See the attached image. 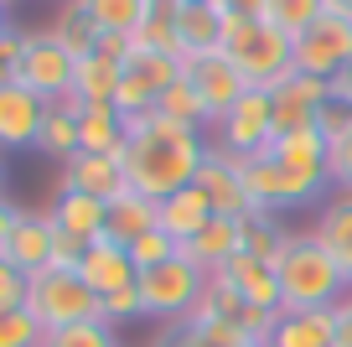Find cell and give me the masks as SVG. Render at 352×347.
<instances>
[{"mask_svg": "<svg viewBox=\"0 0 352 347\" xmlns=\"http://www.w3.org/2000/svg\"><path fill=\"white\" fill-rule=\"evenodd\" d=\"M120 120H124V182L140 197L161 202V197H171V192L197 182V166L208 156L197 125L166 120L161 109L120 114Z\"/></svg>", "mask_w": 352, "mask_h": 347, "instance_id": "1", "label": "cell"}, {"mask_svg": "<svg viewBox=\"0 0 352 347\" xmlns=\"http://www.w3.org/2000/svg\"><path fill=\"white\" fill-rule=\"evenodd\" d=\"M275 275H280V311H321L352 291L316 233H290L275 260Z\"/></svg>", "mask_w": 352, "mask_h": 347, "instance_id": "2", "label": "cell"}, {"mask_svg": "<svg viewBox=\"0 0 352 347\" xmlns=\"http://www.w3.org/2000/svg\"><path fill=\"white\" fill-rule=\"evenodd\" d=\"M218 47L243 67L249 88H280L296 73V42H290L285 32H275L270 21H259V16L228 11L223 16V42Z\"/></svg>", "mask_w": 352, "mask_h": 347, "instance_id": "3", "label": "cell"}, {"mask_svg": "<svg viewBox=\"0 0 352 347\" xmlns=\"http://www.w3.org/2000/svg\"><path fill=\"white\" fill-rule=\"evenodd\" d=\"M239 161H243V187H249V202L264 207V213L321 202V192H327V171H300V166H290V161H275L270 151L239 156Z\"/></svg>", "mask_w": 352, "mask_h": 347, "instance_id": "4", "label": "cell"}, {"mask_svg": "<svg viewBox=\"0 0 352 347\" xmlns=\"http://www.w3.org/2000/svg\"><path fill=\"white\" fill-rule=\"evenodd\" d=\"M26 311L57 332V326H73V322H104V301L83 285L78 270H42L32 275L26 285Z\"/></svg>", "mask_w": 352, "mask_h": 347, "instance_id": "5", "label": "cell"}, {"mask_svg": "<svg viewBox=\"0 0 352 347\" xmlns=\"http://www.w3.org/2000/svg\"><path fill=\"white\" fill-rule=\"evenodd\" d=\"M135 285H140V306H145L151 322H187L192 306L208 291V275H202L187 254H171V260L155 264V270H140Z\"/></svg>", "mask_w": 352, "mask_h": 347, "instance_id": "6", "label": "cell"}, {"mask_svg": "<svg viewBox=\"0 0 352 347\" xmlns=\"http://www.w3.org/2000/svg\"><path fill=\"white\" fill-rule=\"evenodd\" d=\"M182 78L197 88L202 109H208V125H218L223 114H228V109L243 98V88H249L243 67L233 63L223 47H202V52H187V57H182Z\"/></svg>", "mask_w": 352, "mask_h": 347, "instance_id": "7", "label": "cell"}, {"mask_svg": "<svg viewBox=\"0 0 352 347\" xmlns=\"http://www.w3.org/2000/svg\"><path fill=\"white\" fill-rule=\"evenodd\" d=\"M182 78V63L166 52H145V47L130 42V57H124L120 73V94H114V109L120 114H145V109L161 104V94Z\"/></svg>", "mask_w": 352, "mask_h": 347, "instance_id": "8", "label": "cell"}, {"mask_svg": "<svg viewBox=\"0 0 352 347\" xmlns=\"http://www.w3.org/2000/svg\"><path fill=\"white\" fill-rule=\"evenodd\" d=\"M73 67H78V57L63 42H52L47 32H26V52H21V67H16V83H26L47 104H63L73 94Z\"/></svg>", "mask_w": 352, "mask_h": 347, "instance_id": "9", "label": "cell"}, {"mask_svg": "<svg viewBox=\"0 0 352 347\" xmlns=\"http://www.w3.org/2000/svg\"><path fill=\"white\" fill-rule=\"evenodd\" d=\"M275 140V98L270 88H243V98L218 120V145L228 156H259Z\"/></svg>", "mask_w": 352, "mask_h": 347, "instance_id": "10", "label": "cell"}, {"mask_svg": "<svg viewBox=\"0 0 352 347\" xmlns=\"http://www.w3.org/2000/svg\"><path fill=\"white\" fill-rule=\"evenodd\" d=\"M352 63V16L321 11V21L306 36H296V73L331 78Z\"/></svg>", "mask_w": 352, "mask_h": 347, "instance_id": "11", "label": "cell"}, {"mask_svg": "<svg viewBox=\"0 0 352 347\" xmlns=\"http://www.w3.org/2000/svg\"><path fill=\"white\" fill-rule=\"evenodd\" d=\"M197 187L208 192V202H212V213H218V218L254 213L249 187H243V161H239V156H228L223 145H208V156H202V166H197Z\"/></svg>", "mask_w": 352, "mask_h": 347, "instance_id": "12", "label": "cell"}, {"mask_svg": "<svg viewBox=\"0 0 352 347\" xmlns=\"http://www.w3.org/2000/svg\"><path fill=\"white\" fill-rule=\"evenodd\" d=\"M47 109L52 104L36 98L26 83H0V151H36Z\"/></svg>", "mask_w": 352, "mask_h": 347, "instance_id": "13", "label": "cell"}, {"mask_svg": "<svg viewBox=\"0 0 352 347\" xmlns=\"http://www.w3.org/2000/svg\"><path fill=\"white\" fill-rule=\"evenodd\" d=\"M270 98H275V135L316 130V114H321V104H327V78L290 73L280 88H270Z\"/></svg>", "mask_w": 352, "mask_h": 347, "instance_id": "14", "label": "cell"}, {"mask_svg": "<svg viewBox=\"0 0 352 347\" xmlns=\"http://www.w3.org/2000/svg\"><path fill=\"white\" fill-rule=\"evenodd\" d=\"M78 275H83V285L94 295H114V291H130L135 280H140V270L130 264V249H124L120 239H109V233H99V239L83 249V264H78Z\"/></svg>", "mask_w": 352, "mask_h": 347, "instance_id": "15", "label": "cell"}, {"mask_svg": "<svg viewBox=\"0 0 352 347\" xmlns=\"http://www.w3.org/2000/svg\"><path fill=\"white\" fill-rule=\"evenodd\" d=\"M52 239H57L52 213H21V218H16V228H11V244H6L0 260H11L16 270L32 280V275L52 270Z\"/></svg>", "mask_w": 352, "mask_h": 347, "instance_id": "16", "label": "cell"}, {"mask_svg": "<svg viewBox=\"0 0 352 347\" xmlns=\"http://www.w3.org/2000/svg\"><path fill=\"white\" fill-rule=\"evenodd\" d=\"M212 202H208V192H202L197 182L192 187H182V192H171V197H161V202H155V228H161L166 239H176V249H182V244H192L202 233V228L212 223Z\"/></svg>", "mask_w": 352, "mask_h": 347, "instance_id": "17", "label": "cell"}, {"mask_svg": "<svg viewBox=\"0 0 352 347\" xmlns=\"http://www.w3.org/2000/svg\"><path fill=\"white\" fill-rule=\"evenodd\" d=\"M124 187L130 182H124V161L120 156L78 151L73 161H63V192H88V197H99V202H114Z\"/></svg>", "mask_w": 352, "mask_h": 347, "instance_id": "18", "label": "cell"}, {"mask_svg": "<svg viewBox=\"0 0 352 347\" xmlns=\"http://www.w3.org/2000/svg\"><path fill=\"white\" fill-rule=\"evenodd\" d=\"M218 275L243 295V306L280 311V275H275V264H270V260H259V254H233Z\"/></svg>", "mask_w": 352, "mask_h": 347, "instance_id": "19", "label": "cell"}, {"mask_svg": "<svg viewBox=\"0 0 352 347\" xmlns=\"http://www.w3.org/2000/svg\"><path fill=\"white\" fill-rule=\"evenodd\" d=\"M316 239L327 244V254L337 260L342 280L352 285V187H337V192L321 202V218H316Z\"/></svg>", "mask_w": 352, "mask_h": 347, "instance_id": "20", "label": "cell"}, {"mask_svg": "<svg viewBox=\"0 0 352 347\" xmlns=\"http://www.w3.org/2000/svg\"><path fill=\"white\" fill-rule=\"evenodd\" d=\"M176 254H187L192 264H197L202 275H218L223 264L233 260V254H243V228H239V218H212L208 228H202L192 244H182Z\"/></svg>", "mask_w": 352, "mask_h": 347, "instance_id": "21", "label": "cell"}, {"mask_svg": "<svg viewBox=\"0 0 352 347\" xmlns=\"http://www.w3.org/2000/svg\"><path fill=\"white\" fill-rule=\"evenodd\" d=\"M264 347H337V311H280L275 332Z\"/></svg>", "mask_w": 352, "mask_h": 347, "instance_id": "22", "label": "cell"}, {"mask_svg": "<svg viewBox=\"0 0 352 347\" xmlns=\"http://www.w3.org/2000/svg\"><path fill=\"white\" fill-rule=\"evenodd\" d=\"M233 6L228 0H176V36L187 52H202V47L223 42V16Z\"/></svg>", "mask_w": 352, "mask_h": 347, "instance_id": "23", "label": "cell"}, {"mask_svg": "<svg viewBox=\"0 0 352 347\" xmlns=\"http://www.w3.org/2000/svg\"><path fill=\"white\" fill-rule=\"evenodd\" d=\"M78 151L88 156H120L124 161V120L114 104H83L78 109Z\"/></svg>", "mask_w": 352, "mask_h": 347, "instance_id": "24", "label": "cell"}, {"mask_svg": "<svg viewBox=\"0 0 352 347\" xmlns=\"http://www.w3.org/2000/svg\"><path fill=\"white\" fill-rule=\"evenodd\" d=\"M52 223L63 233H73V239L94 244L99 233H109V202H99V197H88V192H57Z\"/></svg>", "mask_w": 352, "mask_h": 347, "instance_id": "25", "label": "cell"}, {"mask_svg": "<svg viewBox=\"0 0 352 347\" xmlns=\"http://www.w3.org/2000/svg\"><path fill=\"white\" fill-rule=\"evenodd\" d=\"M120 73H124V63H114V57H104V52L78 57L73 98H78V104H114V94H120Z\"/></svg>", "mask_w": 352, "mask_h": 347, "instance_id": "26", "label": "cell"}, {"mask_svg": "<svg viewBox=\"0 0 352 347\" xmlns=\"http://www.w3.org/2000/svg\"><path fill=\"white\" fill-rule=\"evenodd\" d=\"M155 228V202L151 197H140L135 187H124L120 197L109 202V239H120L124 249H130L140 233H151Z\"/></svg>", "mask_w": 352, "mask_h": 347, "instance_id": "27", "label": "cell"}, {"mask_svg": "<svg viewBox=\"0 0 352 347\" xmlns=\"http://www.w3.org/2000/svg\"><path fill=\"white\" fill-rule=\"evenodd\" d=\"M135 47H145V52H166V57H187V47H182V36H176V0H155L151 16L140 21V32L130 36Z\"/></svg>", "mask_w": 352, "mask_h": 347, "instance_id": "28", "label": "cell"}, {"mask_svg": "<svg viewBox=\"0 0 352 347\" xmlns=\"http://www.w3.org/2000/svg\"><path fill=\"white\" fill-rule=\"evenodd\" d=\"M47 36H52V42H63L73 57L99 52V26H94V16L83 11V0H67L63 11H57V21L47 26Z\"/></svg>", "mask_w": 352, "mask_h": 347, "instance_id": "29", "label": "cell"}, {"mask_svg": "<svg viewBox=\"0 0 352 347\" xmlns=\"http://www.w3.org/2000/svg\"><path fill=\"white\" fill-rule=\"evenodd\" d=\"M239 228H243V254H259V260H270V264L280 260V249H285V239H290L285 228H280V218H275V213H264V207L243 213Z\"/></svg>", "mask_w": 352, "mask_h": 347, "instance_id": "30", "label": "cell"}, {"mask_svg": "<svg viewBox=\"0 0 352 347\" xmlns=\"http://www.w3.org/2000/svg\"><path fill=\"white\" fill-rule=\"evenodd\" d=\"M321 11H327V0H264L259 21H270L275 32H285L290 42H296V36H306L311 26L321 21Z\"/></svg>", "mask_w": 352, "mask_h": 347, "instance_id": "31", "label": "cell"}, {"mask_svg": "<svg viewBox=\"0 0 352 347\" xmlns=\"http://www.w3.org/2000/svg\"><path fill=\"white\" fill-rule=\"evenodd\" d=\"M83 11L94 16L99 32L135 36V32H140V21L151 16V0H83Z\"/></svg>", "mask_w": 352, "mask_h": 347, "instance_id": "32", "label": "cell"}, {"mask_svg": "<svg viewBox=\"0 0 352 347\" xmlns=\"http://www.w3.org/2000/svg\"><path fill=\"white\" fill-rule=\"evenodd\" d=\"M36 151L52 156V161H73L78 156V114L63 104L47 109V120H42V135H36Z\"/></svg>", "mask_w": 352, "mask_h": 347, "instance_id": "33", "label": "cell"}, {"mask_svg": "<svg viewBox=\"0 0 352 347\" xmlns=\"http://www.w3.org/2000/svg\"><path fill=\"white\" fill-rule=\"evenodd\" d=\"M42 347H120V337H114L109 322H73V326L47 332Z\"/></svg>", "mask_w": 352, "mask_h": 347, "instance_id": "34", "label": "cell"}, {"mask_svg": "<svg viewBox=\"0 0 352 347\" xmlns=\"http://www.w3.org/2000/svg\"><path fill=\"white\" fill-rule=\"evenodd\" d=\"M155 109H161L166 120H182V125H197V130H202V125H208V109H202V98H197V88H192V83H187V78H176V83H171V88H166V94H161V104H155Z\"/></svg>", "mask_w": 352, "mask_h": 347, "instance_id": "35", "label": "cell"}, {"mask_svg": "<svg viewBox=\"0 0 352 347\" xmlns=\"http://www.w3.org/2000/svg\"><path fill=\"white\" fill-rule=\"evenodd\" d=\"M47 326L36 322L26 306H16V311H0V347H42Z\"/></svg>", "mask_w": 352, "mask_h": 347, "instance_id": "36", "label": "cell"}, {"mask_svg": "<svg viewBox=\"0 0 352 347\" xmlns=\"http://www.w3.org/2000/svg\"><path fill=\"white\" fill-rule=\"evenodd\" d=\"M176 254V239H166L161 228H151V233H140V239L130 244V264L135 270H155V264H166Z\"/></svg>", "mask_w": 352, "mask_h": 347, "instance_id": "37", "label": "cell"}, {"mask_svg": "<svg viewBox=\"0 0 352 347\" xmlns=\"http://www.w3.org/2000/svg\"><path fill=\"white\" fill-rule=\"evenodd\" d=\"M135 316H145V306H140V285H130V291H114V295H104V322H109V326H120V322H135Z\"/></svg>", "mask_w": 352, "mask_h": 347, "instance_id": "38", "label": "cell"}, {"mask_svg": "<svg viewBox=\"0 0 352 347\" xmlns=\"http://www.w3.org/2000/svg\"><path fill=\"white\" fill-rule=\"evenodd\" d=\"M26 275L16 270L11 260H0V311H16V306H26Z\"/></svg>", "mask_w": 352, "mask_h": 347, "instance_id": "39", "label": "cell"}, {"mask_svg": "<svg viewBox=\"0 0 352 347\" xmlns=\"http://www.w3.org/2000/svg\"><path fill=\"white\" fill-rule=\"evenodd\" d=\"M327 182L352 187V130L342 135L337 145H327Z\"/></svg>", "mask_w": 352, "mask_h": 347, "instance_id": "40", "label": "cell"}, {"mask_svg": "<svg viewBox=\"0 0 352 347\" xmlns=\"http://www.w3.org/2000/svg\"><path fill=\"white\" fill-rule=\"evenodd\" d=\"M21 52H26V32H0V83H16Z\"/></svg>", "mask_w": 352, "mask_h": 347, "instance_id": "41", "label": "cell"}, {"mask_svg": "<svg viewBox=\"0 0 352 347\" xmlns=\"http://www.w3.org/2000/svg\"><path fill=\"white\" fill-rule=\"evenodd\" d=\"M316 130L327 135V145H337L342 135L352 130V109H342V104H321V114H316Z\"/></svg>", "mask_w": 352, "mask_h": 347, "instance_id": "42", "label": "cell"}, {"mask_svg": "<svg viewBox=\"0 0 352 347\" xmlns=\"http://www.w3.org/2000/svg\"><path fill=\"white\" fill-rule=\"evenodd\" d=\"M83 249H88L83 239H73V233L57 228V239H52V270H78V264H83Z\"/></svg>", "mask_w": 352, "mask_h": 347, "instance_id": "43", "label": "cell"}, {"mask_svg": "<svg viewBox=\"0 0 352 347\" xmlns=\"http://www.w3.org/2000/svg\"><path fill=\"white\" fill-rule=\"evenodd\" d=\"M327 104L352 109V67H342V73H331V78H327Z\"/></svg>", "mask_w": 352, "mask_h": 347, "instance_id": "44", "label": "cell"}, {"mask_svg": "<svg viewBox=\"0 0 352 347\" xmlns=\"http://www.w3.org/2000/svg\"><path fill=\"white\" fill-rule=\"evenodd\" d=\"M331 311H337V347H352V291L342 295Z\"/></svg>", "mask_w": 352, "mask_h": 347, "instance_id": "45", "label": "cell"}, {"mask_svg": "<svg viewBox=\"0 0 352 347\" xmlns=\"http://www.w3.org/2000/svg\"><path fill=\"white\" fill-rule=\"evenodd\" d=\"M16 218H21V207H11L6 197H0V254H6V244H11V228H16Z\"/></svg>", "mask_w": 352, "mask_h": 347, "instance_id": "46", "label": "cell"}, {"mask_svg": "<svg viewBox=\"0 0 352 347\" xmlns=\"http://www.w3.org/2000/svg\"><path fill=\"white\" fill-rule=\"evenodd\" d=\"M233 11H243V16H264V0H228Z\"/></svg>", "mask_w": 352, "mask_h": 347, "instance_id": "47", "label": "cell"}, {"mask_svg": "<svg viewBox=\"0 0 352 347\" xmlns=\"http://www.w3.org/2000/svg\"><path fill=\"white\" fill-rule=\"evenodd\" d=\"M327 11H337V16H352V0H327Z\"/></svg>", "mask_w": 352, "mask_h": 347, "instance_id": "48", "label": "cell"}, {"mask_svg": "<svg viewBox=\"0 0 352 347\" xmlns=\"http://www.w3.org/2000/svg\"><path fill=\"white\" fill-rule=\"evenodd\" d=\"M0 197H6V151H0Z\"/></svg>", "mask_w": 352, "mask_h": 347, "instance_id": "49", "label": "cell"}, {"mask_svg": "<svg viewBox=\"0 0 352 347\" xmlns=\"http://www.w3.org/2000/svg\"><path fill=\"white\" fill-rule=\"evenodd\" d=\"M166 347H192V342H187V337H171V342H166Z\"/></svg>", "mask_w": 352, "mask_h": 347, "instance_id": "50", "label": "cell"}, {"mask_svg": "<svg viewBox=\"0 0 352 347\" xmlns=\"http://www.w3.org/2000/svg\"><path fill=\"white\" fill-rule=\"evenodd\" d=\"M0 32H11V26H6V6H0Z\"/></svg>", "mask_w": 352, "mask_h": 347, "instance_id": "51", "label": "cell"}, {"mask_svg": "<svg viewBox=\"0 0 352 347\" xmlns=\"http://www.w3.org/2000/svg\"><path fill=\"white\" fill-rule=\"evenodd\" d=\"M243 347H264V342H243Z\"/></svg>", "mask_w": 352, "mask_h": 347, "instance_id": "52", "label": "cell"}, {"mask_svg": "<svg viewBox=\"0 0 352 347\" xmlns=\"http://www.w3.org/2000/svg\"><path fill=\"white\" fill-rule=\"evenodd\" d=\"M0 6H11V0H0Z\"/></svg>", "mask_w": 352, "mask_h": 347, "instance_id": "53", "label": "cell"}, {"mask_svg": "<svg viewBox=\"0 0 352 347\" xmlns=\"http://www.w3.org/2000/svg\"><path fill=\"white\" fill-rule=\"evenodd\" d=\"M151 6H155V0H151Z\"/></svg>", "mask_w": 352, "mask_h": 347, "instance_id": "54", "label": "cell"}]
</instances>
